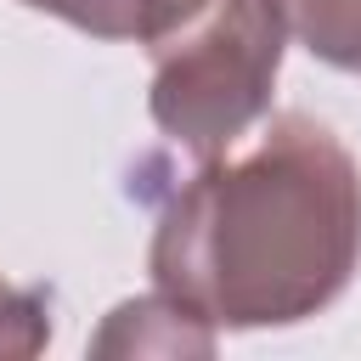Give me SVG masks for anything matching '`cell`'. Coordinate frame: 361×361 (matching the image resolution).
I'll use <instances>...</instances> for the list:
<instances>
[{"mask_svg":"<svg viewBox=\"0 0 361 361\" xmlns=\"http://www.w3.org/2000/svg\"><path fill=\"white\" fill-rule=\"evenodd\" d=\"M282 11L276 0H209L152 51L147 113L169 147L192 164L237 147L265 113L282 73Z\"/></svg>","mask_w":361,"mask_h":361,"instance_id":"7a4b0ae2","label":"cell"},{"mask_svg":"<svg viewBox=\"0 0 361 361\" xmlns=\"http://www.w3.org/2000/svg\"><path fill=\"white\" fill-rule=\"evenodd\" d=\"M288 39L338 73H361V0H276Z\"/></svg>","mask_w":361,"mask_h":361,"instance_id":"5b68a950","label":"cell"},{"mask_svg":"<svg viewBox=\"0 0 361 361\" xmlns=\"http://www.w3.org/2000/svg\"><path fill=\"white\" fill-rule=\"evenodd\" d=\"M45 17H62L68 28L90 34V39H130V45H158L164 34H175L192 11H203L209 0H23Z\"/></svg>","mask_w":361,"mask_h":361,"instance_id":"277c9868","label":"cell"},{"mask_svg":"<svg viewBox=\"0 0 361 361\" xmlns=\"http://www.w3.org/2000/svg\"><path fill=\"white\" fill-rule=\"evenodd\" d=\"M152 288L220 327L322 316L361 271V169L310 113H265L158 209Z\"/></svg>","mask_w":361,"mask_h":361,"instance_id":"6da1fadb","label":"cell"},{"mask_svg":"<svg viewBox=\"0 0 361 361\" xmlns=\"http://www.w3.org/2000/svg\"><path fill=\"white\" fill-rule=\"evenodd\" d=\"M51 344V293L0 276V355H39Z\"/></svg>","mask_w":361,"mask_h":361,"instance_id":"8992f818","label":"cell"},{"mask_svg":"<svg viewBox=\"0 0 361 361\" xmlns=\"http://www.w3.org/2000/svg\"><path fill=\"white\" fill-rule=\"evenodd\" d=\"M90 350L96 355H209L214 350V327L152 288L141 299H124L102 322Z\"/></svg>","mask_w":361,"mask_h":361,"instance_id":"3957f363","label":"cell"}]
</instances>
